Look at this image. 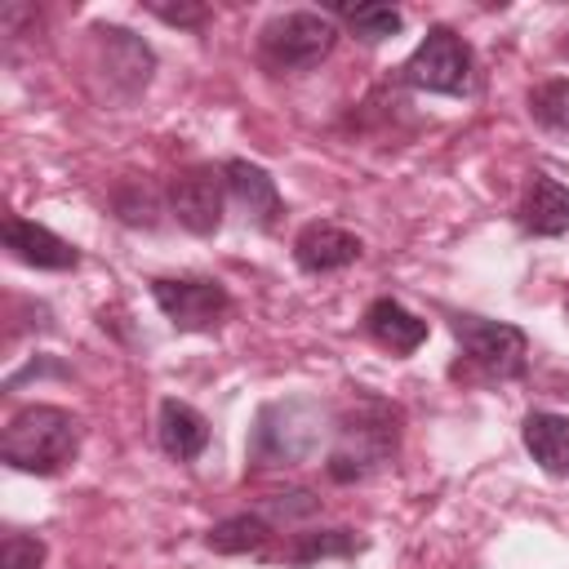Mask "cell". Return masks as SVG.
<instances>
[{
    "mask_svg": "<svg viewBox=\"0 0 569 569\" xmlns=\"http://www.w3.org/2000/svg\"><path fill=\"white\" fill-rule=\"evenodd\" d=\"M333 40H338V27L325 13L293 9V13L271 18L258 31V53H262V62L271 71H307V67L329 58Z\"/></svg>",
    "mask_w": 569,
    "mask_h": 569,
    "instance_id": "3957f363",
    "label": "cell"
},
{
    "mask_svg": "<svg viewBox=\"0 0 569 569\" xmlns=\"http://www.w3.org/2000/svg\"><path fill=\"white\" fill-rule=\"evenodd\" d=\"M316 507H320V502H316V498H311L307 489H293V493H280V498L271 502V511H276V516H284V520H293V516H311Z\"/></svg>",
    "mask_w": 569,
    "mask_h": 569,
    "instance_id": "7402d4cb",
    "label": "cell"
},
{
    "mask_svg": "<svg viewBox=\"0 0 569 569\" xmlns=\"http://www.w3.org/2000/svg\"><path fill=\"white\" fill-rule=\"evenodd\" d=\"M222 173H227V191H231V200L244 209V218H249L253 227L271 231V227L280 222V213H284V200H280V191H276V178H271L262 164H249V160H227Z\"/></svg>",
    "mask_w": 569,
    "mask_h": 569,
    "instance_id": "30bf717a",
    "label": "cell"
},
{
    "mask_svg": "<svg viewBox=\"0 0 569 569\" xmlns=\"http://www.w3.org/2000/svg\"><path fill=\"white\" fill-rule=\"evenodd\" d=\"M267 538H271V525H267L258 511H240V516H227V520H218V525L204 533V542H209L213 551H222V556L262 551V547H267Z\"/></svg>",
    "mask_w": 569,
    "mask_h": 569,
    "instance_id": "e0dca14e",
    "label": "cell"
},
{
    "mask_svg": "<svg viewBox=\"0 0 569 569\" xmlns=\"http://www.w3.org/2000/svg\"><path fill=\"white\" fill-rule=\"evenodd\" d=\"M222 204H227V173H218L213 164H191L169 182V213L191 236H213L222 227Z\"/></svg>",
    "mask_w": 569,
    "mask_h": 569,
    "instance_id": "8992f818",
    "label": "cell"
},
{
    "mask_svg": "<svg viewBox=\"0 0 569 569\" xmlns=\"http://www.w3.org/2000/svg\"><path fill=\"white\" fill-rule=\"evenodd\" d=\"M405 80L427 93H467L471 89V49L458 31L431 27L413 58L405 62Z\"/></svg>",
    "mask_w": 569,
    "mask_h": 569,
    "instance_id": "5b68a950",
    "label": "cell"
},
{
    "mask_svg": "<svg viewBox=\"0 0 569 569\" xmlns=\"http://www.w3.org/2000/svg\"><path fill=\"white\" fill-rule=\"evenodd\" d=\"M151 13L156 18H164V22H173V27H196V22H204V4H151Z\"/></svg>",
    "mask_w": 569,
    "mask_h": 569,
    "instance_id": "603a6c76",
    "label": "cell"
},
{
    "mask_svg": "<svg viewBox=\"0 0 569 569\" xmlns=\"http://www.w3.org/2000/svg\"><path fill=\"white\" fill-rule=\"evenodd\" d=\"M80 449V418L62 405H27L9 418L0 436V458L13 471L53 476L62 471Z\"/></svg>",
    "mask_w": 569,
    "mask_h": 569,
    "instance_id": "6da1fadb",
    "label": "cell"
},
{
    "mask_svg": "<svg viewBox=\"0 0 569 569\" xmlns=\"http://www.w3.org/2000/svg\"><path fill=\"white\" fill-rule=\"evenodd\" d=\"M4 249H9L18 262L40 267V271H71V267L80 262V253H76L62 236H53L49 227L27 222V218H9V222H4Z\"/></svg>",
    "mask_w": 569,
    "mask_h": 569,
    "instance_id": "7c38bea8",
    "label": "cell"
},
{
    "mask_svg": "<svg viewBox=\"0 0 569 569\" xmlns=\"http://www.w3.org/2000/svg\"><path fill=\"white\" fill-rule=\"evenodd\" d=\"M453 333H458L462 351H467L480 369H489V373H498V378H516V373L525 369V356H529L525 329H516V325H507V320L458 316V320H453Z\"/></svg>",
    "mask_w": 569,
    "mask_h": 569,
    "instance_id": "52a82bcc",
    "label": "cell"
},
{
    "mask_svg": "<svg viewBox=\"0 0 569 569\" xmlns=\"http://www.w3.org/2000/svg\"><path fill=\"white\" fill-rule=\"evenodd\" d=\"M151 298L164 311V320L182 333L213 329L231 307V298L218 280H151Z\"/></svg>",
    "mask_w": 569,
    "mask_h": 569,
    "instance_id": "ba28073f",
    "label": "cell"
},
{
    "mask_svg": "<svg viewBox=\"0 0 569 569\" xmlns=\"http://www.w3.org/2000/svg\"><path fill=\"white\" fill-rule=\"evenodd\" d=\"M529 116L556 142H569V80H547L529 93Z\"/></svg>",
    "mask_w": 569,
    "mask_h": 569,
    "instance_id": "ac0fdd59",
    "label": "cell"
},
{
    "mask_svg": "<svg viewBox=\"0 0 569 569\" xmlns=\"http://www.w3.org/2000/svg\"><path fill=\"white\" fill-rule=\"evenodd\" d=\"M520 227L529 236H565L569 231V187L547 173H533V182L520 200Z\"/></svg>",
    "mask_w": 569,
    "mask_h": 569,
    "instance_id": "9a60e30c",
    "label": "cell"
},
{
    "mask_svg": "<svg viewBox=\"0 0 569 569\" xmlns=\"http://www.w3.org/2000/svg\"><path fill=\"white\" fill-rule=\"evenodd\" d=\"M360 258V236H351L347 227L338 222H307L298 236H293V262L311 276H325V271H338L347 262Z\"/></svg>",
    "mask_w": 569,
    "mask_h": 569,
    "instance_id": "8fae6325",
    "label": "cell"
},
{
    "mask_svg": "<svg viewBox=\"0 0 569 569\" xmlns=\"http://www.w3.org/2000/svg\"><path fill=\"white\" fill-rule=\"evenodd\" d=\"M44 565V542L31 533H9L0 547V569H40Z\"/></svg>",
    "mask_w": 569,
    "mask_h": 569,
    "instance_id": "44dd1931",
    "label": "cell"
},
{
    "mask_svg": "<svg viewBox=\"0 0 569 569\" xmlns=\"http://www.w3.org/2000/svg\"><path fill=\"white\" fill-rule=\"evenodd\" d=\"M93 36H98V49H102V71L120 89V98L142 93L151 71H156V53L124 27H93Z\"/></svg>",
    "mask_w": 569,
    "mask_h": 569,
    "instance_id": "9c48e42d",
    "label": "cell"
},
{
    "mask_svg": "<svg viewBox=\"0 0 569 569\" xmlns=\"http://www.w3.org/2000/svg\"><path fill=\"white\" fill-rule=\"evenodd\" d=\"M396 453V427L387 405H365L356 418H347L338 427V445L329 453V476L333 480H365L369 471H378L387 458Z\"/></svg>",
    "mask_w": 569,
    "mask_h": 569,
    "instance_id": "277c9868",
    "label": "cell"
},
{
    "mask_svg": "<svg viewBox=\"0 0 569 569\" xmlns=\"http://www.w3.org/2000/svg\"><path fill=\"white\" fill-rule=\"evenodd\" d=\"M320 431H325V409L320 405H311V400L267 405L258 413L249 458L258 467H293V462L311 458V449L320 445Z\"/></svg>",
    "mask_w": 569,
    "mask_h": 569,
    "instance_id": "7a4b0ae2",
    "label": "cell"
},
{
    "mask_svg": "<svg viewBox=\"0 0 569 569\" xmlns=\"http://www.w3.org/2000/svg\"><path fill=\"white\" fill-rule=\"evenodd\" d=\"M156 431H160V449L178 462H191L204 453L209 445V422L200 409H191L187 400H160V418H156Z\"/></svg>",
    "mask_w": 569,
    "mask_h": 569,
    "instance_id": "5bb4252c",
    "label": "cell"
},
{
    "mask_svg": "<svg viewBox=\"0 0 569 569\" xmlns=\"http://www.w3.org/2000/svg\"><path fill=\"white\" fill-rule=\"evenodd\" d=\"M525 449L547 476H569V418L565 413H529L525 418Z\"/></svg>",
    "mask_w": 569,
    "mask_h": 569,
    "instance_id": "2e32d148",
    "label": "cell"
},
{
    "mask_svg": "<svg viewBox=\"0 0 569 569\" xmlns=\"http://www.w3.org/2000/svg\"><path fill=\"white\" fill-rule=\"evenodd\" d=\"M347 27L360 36V40H387V36H396L400 27H405V13L396 9V4H356V9H347Z\"/></svg>",
    "mask_w": 569,
    "mask_h": 569,
    "instance_id": "ffe728a7",
    "label": "cell"
},
{
    "mask_svg": "<svg viewBox=\"0 0 569 569\" xmlns=\"http://www.w3.org/2000/svg\"><path fill=\"white\" fill-rule=\"evenodd\" d=\"M365 329H369V338H373L378 347H387L391 356H409V351H418V347L427 342V320L413 316L409 307H400L396 298L369 302Z\"/></svg>",
    "mask_w": 569,
    "mask_h": 569,
    "instance_id": "4fadbf2b",
    "label": "cell"
},
{
    "mask_svg": "<svg viewBox=\"0 0 569 569\" xmlns=\"http://www.w3.org/2000/svg\"><path fill=\"white\" fill-rule=\"evenodd\" d=\"M351 551H360V538L351 529H320V533H298L293 547H289V560L293 565H311V560L351 556Z\"/></svg>",
    "mask_w": 569,
    "mask_h": 569,
    "instance_id": "d6986e66",
    "label": "cell"
}]
</instances>
